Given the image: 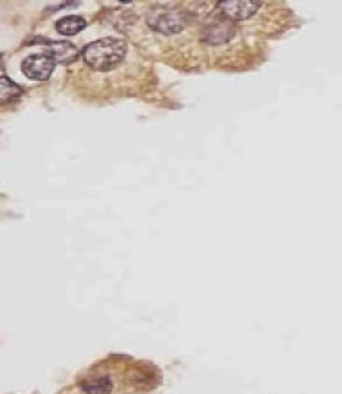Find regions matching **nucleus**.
<instances>
[{"label": "nucleus", "mask_w": 342, "mask_h": 394, "mask_svg": "<svg viewBox=\"0 0 342 394\" xmlns=\"http://www.w3.org/2000/svg\"><path fill=\"white\" fill-rule=\"evenodd\" d=\"M127 53L124 40L115 37H105L92 41L83 49V58L92 68L99 71L111 70L123 61Z\"/></svg>", "instance_id": "f257e3e1"}, {"label": "nucleus", "mask_w": 342, "mask_h": 394, "mask_svg": "<svg viewBox=\"0 0 342 394\" xmlns=\"http://www.w3.org/2000/svg\"><path fill=\"white\" fill-rule=\"evenodd\" d=\"M148 24L153 30L164 32V35H173V32H178L184 28L186 19L178 10L158 9L152 10L148 15Z\"/></svg>", "instance_id": "f03ea898"}, {"label": "nucleus", "mask_w": 342, "mask_h": 394, "mask_svg": "<svg viewBox=\"0 0 342 394\" xmlns=\"http://www.w3.org/2000/svg\"><path fill=\"white\" fill-rule=\"evenodd\" d=\"M55 62L52 57L46 52L43 53H35L31 55V57L26 58L23 61V65H21V68H23V73L27 75L28 79L32 80H48L53 70H55Z\"/></svg>", "instance_id": "7ed1b4c3"}, {"label": "nucleus", "mask_w": 342, "mask_h": 394, "mask_svg": "<svg viewBox=\"0 0 342 394\" xmlns=\"http://www.w3.org/2000/svg\"><path fill=\"white\" fill-rule=\"evenodd\" d=\"M45 52L49 57L53 58L55 62L59 64H71L74 61L79 59L80 52L77 49L73 43L70 41H50L45 46Z\"/></svg>", "instance_id": "20e7f679"}, {"label": "nucleus", "mask_w": 342, "mask_h": 394, "mask_svg": "<svg viewBox=\"0 0 342 394\" xmlns=\"http://www.w3.org/2000/svg\"><path fill=\"white\" fill-rule=\"evenodd\" d=\"M218 8L223 10V14L234 19H245L254 15L258 10L260 3L247 2V0H239V2H223L218 3Z\"/></svg>", "instance_id": "39448f33"}, {"label": "nucleus", "mask_w": 342, "mask_h": 394, "mask_svg": "<svg viewBox=\"0 0 342 394\" xmlns=\"http://www.w3.org/2000/svg\"><path fill=\"white\" fill-rule=\"evenodd\" d=\"M86 27V21L79 15H68L57 23V30L64 36H74Z\"/></svg>", "instance_id": "423d86ee"}, {"label": "nucleus", "mask_w": 342, "mask_h": 394, "mask_svg": "<svg viewBox=\"0 0 342 394\" xmlns=\"http://www.w3.org/2000/svg\"><path fill=\"white\" fill-rule=\"evenodd\" d=\"M82 388L87 394H109L113 390V382L106 377L87 379L82 384Z\"/></svg>", "instance_id": "0eeeda50"}, {"label": "nucleus", "mask_w": 342, "mask_h": 394, "mask_svg": "<svg viewBox=\"0 0 342 394\" xmlns=\"http://www.w3.org/2000/svg\"><path fill=\"white\" fill-rule=\"evenodd\" d=\"M6 96H8V101L10 100V97L19 96V89L12 82L8 80L6 77H2V100H3V102L6 101Z\"/></svg>", "instance_id": "6e6552de"}]
</instances>
